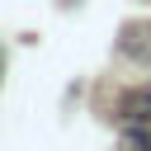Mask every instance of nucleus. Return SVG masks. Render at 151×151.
<instances>
[{
	"instance_id": "obj_1",
	"label": "nucleus",
	"mask_w": 151,
	"mask_h": 151,
	"mask_svg": "<svg viewBox=\"0 0 151 151\" xmlns=\"http://www.w3.org/2000/svg\"><path fill=\"white\" fill-rule=\"evenodd\" d=\"M123 127L137 146H151V85H142L123 99Z\"/></svg>"
}]
</instances>
